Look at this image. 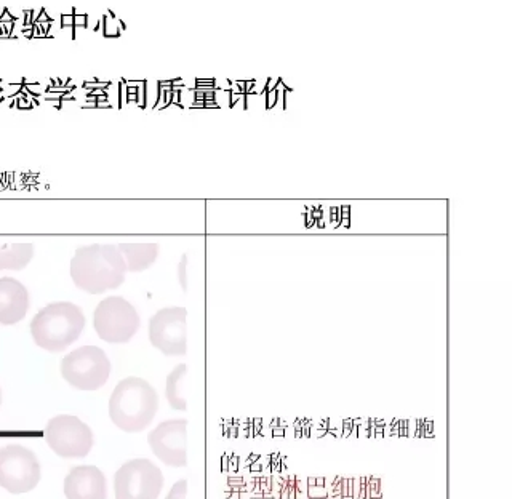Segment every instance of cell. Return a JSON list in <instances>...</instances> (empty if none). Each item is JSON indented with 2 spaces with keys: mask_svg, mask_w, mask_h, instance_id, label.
<instances>
[{
  "mask_svg": "<svg viewBox=\"0 0 512 499\" xmlns=\"http://www.w3.org/2000/svg\"><path fill=\"white\" fill-rule=\"evenodd\" d=\"M164 474L146 458L128 461L114 476L116 499H159Z\"/></svg>",
  "mask_w": 512,
  "mask_h": 499,
  "instance_id": "cell-7",
  "label": "cell"
},
{
  "mask_svg": "<svg viewBox=\"0 0 512 499\" xmlns=\"http://www.w3.org/2000/svg\"><path fill=\"white\" fill-rule=\"evenodd\" d=\"M45 439L56 455L68 460L85 458L95 444L92 429L72 415L55 416L48 421Z\"/></svg>",
  "mask_w": 512,
  "mask_h": 499,
  "instance_id": "cell-8",
  "label": "cell"
},
{
  "mask_svg": "<svg viewBox=\"0 0 512 499\" xmlns=\"http://www.w3.org/2000/svg\"><path fill=\"white\" fill-rule=\"evenodd\" d=\"M34 258L32 244L0 245V271H23Z\"/></svg>",
  "mask_w": 512,
  "mask_h": 499,
  "instance_id": "cell-14",
  "label": "cell"
},
{
  "mask_svg": "<svg viewBox=\"0 0 512 499\" xmlns=\"http://www.w3.org/2000/svg\"><path fill=\"white\" fill-rule=\"evenodd\" d=\"M188 311L184 308H164L149 320V341L167 357H183L188 352L186 336Z\"/></svg>",
  "mask_w": 512,
  "mask_h": 499,
  "instance_id": "cell-9",
  "label": "cell"
},
{
  "mask_svg": "<svg viewBox=\"0 0 512 499\" xmlns=\"http://www.w3.org/2000/svg\"><path fill=\"white\" fill-rule=\"evenodd\" d=\"M42 471L37 456L23 445L0 448V487L12 495H23L39 485Z\"/></svg>",
  "mask_w": 512,
  "mask_h": 499,
  "instance_id": "cell-6",
  "label": "cell"
},
{
  "mask_svg": "<svg viewBox=\"0 0 512 499\" xmlns=\"http://www.w3.org/2000/svg\"><path fill=\"white\" fill-rule=\"evenodd\" d=\"M64 495L68 499H106L108 498L106 477L95 466L72 468L64 479Z\"/></svg>",
  "mask_w": 512,
  "mask_h": 499,
  "instance_id": "cell-11",
  "label": "cell"
},
{
  "mask_svg": "<svg viewBox=\"0 0 512 499\" xmlns=\"http://www.w3.org/2000/svg\"><path fill=\"white\" fill-rule=\"evenodd\" d=\"M64 381L79 391H98L108 383L111 362L98 346H82L74 349L61 362Z\"/></svg>",
  "mask_w": 512,
  "mask_h": 499,
  "instance_id": "cell-5",
  "label": "cell"
},
{
  "mask_svg": "<svg viewBox=\"0 0 512 499\" xmlns=\"http://www.w3.org/2000/svg\"><path fill=\"white\" fill-rule=\"evenodd\" d=\"M119 252L124 256L128 272H143L156 263L159 256L157 244H119Z\"/></svg>",
  "mask_w": 512,
  "mask_h": 499,
  "instance_id": "cell-13",
  "label": "cell"
},
{
  "mask_svg": "<svg viewBox=\"0 0 512 499\" xmlns=\"http://www.w3.org/2000/svg\"><path fill=\"white\" fill-rule=\"evenodd\" d=\"M159 410V396L143 378L130 376L117 384L109 400V418L120 431L138 434L149 428Z\"/></svg>",
  "mask_w": 512,
  "mask_h": 499,
  "instance_id": "cell-2",
  "label": "cell"
},
{
  "mask_svg": "<svg viewBox=\"0 0 512 499\" xmlns=\"http://www.w3.org/2000/svg\"><path fill=\"white\" fill-rule=\"evenodd\" d=\"M127 272V264L117 245H85L77 248L72 256V282L90 295L116 290L124 284Z\"/></svg>",
  "mask_w": 512,
  "mask_h": 499,
  "instance_id": "cell-1",
  "label": "cell"
},
{
  "mask_svg": "<svg viewBox=\"0 0 512 499\" xmlns=\"http://www.w3.org/2000/svg\"><path fill=\"white\" fill-rule=\"evenodd\" d=\"M186 266H188V256L184 255L181 258L180 266H178V279H180L181 287L186 290L188 287V282H186Z\"/></svg>",
  "mask_w": 512,
  "mask_h": 499,
  "instance_id": "cell-17",
  "label": "cell"
},
{
  "mask_svg": "<svg viewBox=\"0 0 512 499\" xmlns=\"http://www.w3.org/2000/svg\"><path fill=\"white\" fill-rule=\"evenodd\" d=\"M0 405H2V391H0Z\"/></svg>",
  "mask_w": 512,
  "mask_h": 499,
  "instance_id": "cell-18",
  "label": "cell"
},
{
  "mask_svg": "<svg viewBox=\"0 0 512 499\" xmlns=\"http://www.w3.org/2000/svg\"><path fill=\"white\" fill-rule=\"evenodd\" d=\"M29 311L28 288L13 277L0 279V324L15 325Z\"/></svg>",
  "mask_w": 512,
  "mask_h": 499,
  "instance_id": "cell-12",
  "label": "cell"
},
{
  "mask_svg": "<svg viewBox=\"0 0 512 499\" xmlns=\"http://www.w3.org/2000/svg\"><path fill=\"white\" fill-rule=\"evenodd\" d=\"M186 432L188 420H168L149 432L148 444L152 453L170 468H186Z\"/></svg>",
  "mask_w": 512,
  "mask_h": 499,
  "instance_id": "cell-10",
  "label": "cell"
},
{
  "mask_svg": "<svg viewBox=\"0 0 512 499\" xmlns=\"http://www.w3.org/2000/svg\"><path fill=\"white\" fill-rule=\"evenodd\" d=\"M84 311L69 301L47 304L31 322L34 343L47 352H61L79 340L84 332Z\"/></svg>",
  "mask_w": 512,
  "mask_h": 499,
  "instance_id": "cell-3",
  "label": "cell"
},
{
  "mask_svg": "<svg viewBox=\"0 0 512 499\" xmlns=\"http://www.w3.org/2000/svg\"><path fill=\"white\" fill-rule=\"evenodd\" d=\"M186 372H188L186 365H178L167 376V383H165V397H167L170 407L176 410V412H186L188 410V402L183 397V381Z\"/></svg>",
  "mask_w": 512,
  "mask_h": 499,
  "instance_id": "cell-15",
  "label": "cell"
},
{
  "mask_svg": "<svg viewBox=\"0 0 512 499\" xmlns=\"http://www.w3.org/2000/svg\"><path fill=\"white\" fill-rule=\"evenodd\" d=\"M140 325V314L135 306L122 296L104 298L96 306L93 314V328L104 343H130L140 330Z\"/></svg>",
  "mask_w": 512,
  "mask_h": 499,
  "instance_id": "cell-4",
  "label": "cell"
},
{
  "mask_svg": "<svg viewBox=\"0 0 512 499\" xmlns=\"http://www.w3.org/2000/svg\"><path fill=\"white\" fill-rule=\"evenodd\" d=\"M188 495V480H178L173 485L172 490L168 492L167 498L165 499H186Z\"/></svg>",
  "mask_w": 512,
  "mask_h": 499,
  "instance_id": "cell-16",
  "label": "cell"
}]
</instances>
